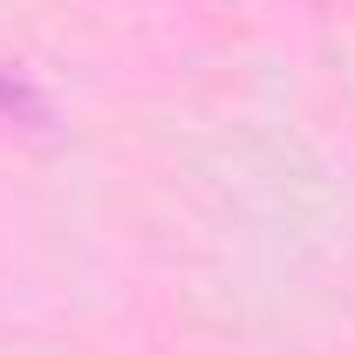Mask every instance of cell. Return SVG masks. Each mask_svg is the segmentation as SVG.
Wrapping results in <instances>:
<instances>
[{
	"mask_svg": "<svg viewBox=\"0 0 355 355\" xmlns=\"http://www.w3.org/2000/svg\"><path fill=\"white\" fill-rule=\"evenodd\" d=\"M14 110H28V116H48L42 96L21 83V76H7V69H0V116H14Z\"/></svg>",
	"mask_w": 355,
	"mask_h": 355,
	"instance_id": "1",
	"label": "cell"
}]
</instances>
